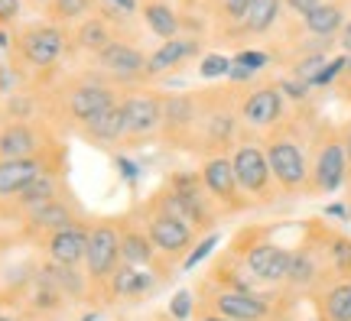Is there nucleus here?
I'll list each match as a JSON object with an SVG mask.
<instances>
[{"label": "nucleus", "instance_id": "obj_1", "mask_svg": "<svg viewBox=\"0 0 351 321\" xmlns=\"http://www.w3.org/2000/svg\"><path fill=\"white\" fill-rule=\"evenodd\" d=\"M261 140L280 195H309V140L313 133H302L300 117H287Z\"/></svg>", "mask_w": 351, "mask_h": 321}, {"label": "nucleus", "instance_id": "obj_2", "mask_svg": "<svg viewBox=\"0 0 351 321\" xmlns=\"http://www.w3.org/2000/svg\"><path fill=\"white\" fill-rule=\"evenodd\" d=\"M296 296L287 289H257V292H231L212 283L199 285L195 309L218 311L228 321H289Z\"/></svg>", "mask_w": 351, "mask_h": 321}, {"label": "nucleus", "instance_id": "obj_3", "mask_svg": "<svg viewBox=\"0 0 351 321\" xmlns=\"http://www.w3.org/2000/svg\"><path fill=\"white\" fill-rule=\"evenodd\" d=\"M238 101H241V88L199 91V127H195L192 153L218 156V153H231L234 149V143L244 133Z\"/></svg>", "mask_w": 351, "mask_h": 321}, {"label": "nucleus", "instance_id": "obj_4", "mask_svg": "<svg viewBox=\"0 0 351 321\" xmlns=\"http://www.w3.org/2000/svg\"><path fill=\"white\" fill-rule=\"evenodd\" d=\"M228 250L241 259V266L251 272L261 289H283L293 263V247L274 240L263 227H244L241 234H234Z\"/></svg>", "mask_w": 351, "mask_h": 321}, {"label": "nucleus", "instance_id": "obj_5", "mask_svg": "<svg viewBox=\"0 0 351 321\" xmlns=\"http://www.w3.org/2000/svg\"><path fill=\"white\" fill-rule=\"evenodd\" d=\"M351 166L341 127L319 124L309 140V195H335L348 185Z\"/></svg>", "mask_w": 351, "mask_h": 321}, {"label": "nucleus", "instance_id": "obj_6", "mask_svg": "<svg viewBox=\"0 0 351 321\" xmlns=\"http://www.w3.org/2000/svg\"><path fill=\"white\" fill-rule=\"evenodd\" d=\"M156 195L163 198V205L173 214H179L186 224H192L199 234H212L218 221L225 218L221 208L212 201V195L205 192L199 179V169L192 172V169H179V172H169L166 175L163 188L156 192Z\"/></svg>", "mask_w": 351, "mask_h": 321}, {"label": "nucleus", "instance_id": "obj_7", "mask_svg": "<svg viewBox=\"0 0 351 321\" xmlns=\"http://www.w3.org/2000/svg\"><path fill=\"white\" fill-rule=\"evenodd\" d=\"M137 221H140V227L150 234L153 247H156V253H160L166 263H182V259L189 257V250L199 244V231L166 208L160 195L147 198V201L140 205Z\"/></svg>", "mask_w": 351, "mask_h": 321}, {"label": "nucleus", "instance_id": "obj_8", "mask_svg": "<svg viewBox=\"0 0 351 321\" xmlns=\"http://www.w3.org/2000/svg\"><path fill=\"white\" fill-rule=\"evenodd\" d=\"M228 156H231V166H234V179H238L241 195L251 201V208L274 205L276 198H280V188L274 182V172H270V162H267L261 136L244 130Z\"/></svg>", "mask_w": 351, "mask_h": 321}, {"label": "nucleus", "instance_id": "obj_9", "mask_svg": "<svg viewBox=\"0 0 351 321\" xmlns=\"http://www.w3.org/2000/svg\"><path fill=\"white\" fill-rule=\"evenodd\" d=\"M117 101H121V94H117V88L108 78H101L98 72H88V75H78L75 81H69L59 91L56 107H59V117L78 133L88 120H95L101 111L114 107Z\"/></svg>", "mask_w": 351, "mask_h": 321}, {"label": "nucleus", "instance_id": "obj_10", "mask_svg": "<svg viewBox=\"0 0 351 321\" xmlns=\"http://www.w3.org/2000/svg\"><path fill=\"white\" fill-rule=\"evenodd\" d=\"M238 111H241L244 130L263 136L287 120V98H283V91H280V85L274 78H267V81L241 88Z\"/></svg>", "mask_w": 351, "mask_h": 321}, {"label": "nucleus", "instance_id": "obj_11", "mask_svg": "<svg viewBox=\"0 0 351 321\" xmlns=\"http://www.w3.org/2000/svg\"><path fill=\"white\" fill-rule=\"evenodd\" d=\"M332 276H328L326 257L319 247V234H315V221H309L302 240L293 247V263H289V276L283 289L293 296H313L315 289H322Z\"/></svg>", "mask_w": 351, "mask_h": 321}, {"label": "nucleus", "instance_id": "obj_12", "mask_svg": "<svg viewBox=\"0 0 351 321\" xmlns=\"http://www.w3.org/2000/svg\"><path fill=\"white\" fill-rule=\"evenodd\" d=\"M95 72L101 78H108L117 91L121 88H130V91H137L140 85H147L150 81V75H147V55L134 46V42H127V39H114L108 49H101L95 55Z\"/></svg>", "mask_w": 351, "mask_h": 321}, {"label": "nucleus", "instance_id": "obj_13", "mask_svg": "<svg viewBox=\"0 0 351 321\" xmlns=\"http://www.w3.org/2000/svg\"><path fill=\"white\" fill-rule=\"evenodd\" d=\"M121 227L117 221H98L91 224V237H88V253H85V276L91 289H101L121 266Z\"/></svg>", "mask_w": 351, "mask_h": 321}, {"label": "nucleus", "instance_id": "obj_14", "mask_svg": "<svg viewBox=\"0 0 351 321\" xmlns=\"http://www.w3.org/2000/svg\"><path fill=\"white\" fill-rule=\"evenodd\" d=\"M199 179L205 185V192L212 195V201L221 208V214H244V211H251V201L241 195L238 179H234V166H231L228 153L202 156Z\"/></svg>", "mask_w": 351, "mask_h": 321}, {"label": "nucleus", "instance_id": "obj_15", "mask_svg": "<svg viewBox=\"0 0 351 321\" xmlns=\"http://www.w3.org/2000/svg\"><path fill=\"white\" fill-rule=\"evenodd\" d=\"M199 127V94L179 91V94H163V124H160V140L176 149H192Z\"/></svg>", "mask_w": 351, "mask_h": 321}, {"label": "nucleus", "instance_id": "obj_16", "mask_svg": "<svg viewBox=\"0 0 351 321\" xmlns=\"http://www.w3.org/2000/svg\"><path fill=\"white\" fill-rule=\"evenodd\" d=\"M65 46H69V33L59 23H33L23 26L16 36V52L26 65L33 68H52L62 59Z\"/></svg>", "mask_w": 351, "mask_h": 321}, {"label": "nucleus", "instance_id": "obj_17", "mask_svg": "<svg viewBox=\"0 0 351 321\" xmlns=\"http://www.w3.org/2000/svg\"><path fill=\"white\" fill-rule=\"evenodd\" d=\"M124 107V120H127V136L124 143H143L160 136V124H163V94L156 91H130L121 98Z\"/></svg>", "mask_w": 351, "mask_h": 321}, {"label": "nucleus", "instance_id": "obj_18", "mask_svg": "<svg viewBox=\"0 0 351 321\" xmlns=\"http://www.w3.org/2000/svg\"><path fill=\"white\" fill-rule=\"evenodd\" d=\"M52 156L49 133L33 120H7L0 127V159H36Z\"/></svg>", "mask_w": 351, "mask_h": 321}, {"label": "nucleus", "instance_id": "obj_19", "mask_svg": "<svg viewBox=\"0 0 351 321\" xmlns=\"http://www.w3.org/2000/svg\"><path fill=\"white\" fill-rule=\"evenodd\" d=\"M117 227H121V259H124L127 266H134V270H153V272L169 270V263L156 253L150 234L140 227L137 218H127Z\"/></svg>", "mask_w": 351, "mask_h": 321}, {"label": "nucleus", "instance_id": "obj_20", "mask_svg": "<svg viewBox=\"0 0 351 321\" xmlns=\"http://www.w3.org/2000/svg\"><path fill=\"white\" fill-rule=\"evenodd\" d=\"M82 221L78 218V205L75 198H56V201H49V205H43V208H33L23 214V234L33 237V240H46L49 234H56V231H62V227H69V224Z\"/></svg>", "mask_w": 351, "mask_h": 321}, {"label": "nucleus", "instance_id": "obj_21", "mask_svg": "<svg viewBox=\"0 0 351 321\" xmlns=\"http://www.w3.org/2000/svg\"><path fill=\"white\" fill-rule=\"evenodd\" d=\"M62 166V153L56 156H36V159H0V201H16V195L23 192L36 175L46 169Z\"/></svg>", "mask_w": 351, "mask_h": 321}, {"label": "nucleus", "instance_id": "obj_22", "mask_svg": "<svg viewBox=\"0 0 351 321\" xmlns=\"http://www.w3.org/2000/svg\"><path fill=\"white\" fill-rule=\"evenodd\" d=\"M88 237H91V227L85 221H75L56 231L43 240V250H46V259L49 263H59V266H85V253H88Z\"/></svg>", "mask_w": 351, "mask_h": 321}, {"label": "nucleus", "instance_id": "obj_23", "mask_svg": "<svg viewBox=\"0 0 351 321\" xmlns=\"http://www.w3.org/2000/svg\"><path fill=\"white\" fill-rule=\"evenodd\" d=\"M202 52V39L199 36H176L160 42L156 49L147 55V75L153 78H163V75L176 72L179 65H186L189 59H195Z\"/></svg>", "mask_w": 351, "mask_h": 321}, {"label": "nucleus", "instance_id": "obj_24", "mask_svg": "<svg viewBox=\"0 0 351 321\" xmlns=\"http://www.w3.org/2000/svg\"><path fill=\"white\" fill-rule=\"evenodd\" d=\"M56 198H69V185H65V172L62 166H56V169H46L43 175H36L29 185L16 195V201H13V211H20V214H26V211L33 208H43V205H49V201H56Z\"/></svg>", "mask_w": 351, "mask_h": 321}, {"label": "nucleus", "instance_id": "obj_25", "mask_svg": "<svg viewBox=\"0 0 351 321\" xmlns=\"http://www.w3.org/2000/svg\"><path fill=\"white\" fill-rule=\"evenodd\" d=\"M315 234H319V247L326 257L328 276L332 279H348L351 276V237L339 227H326L315 221Z\"/></svg>", "mask_w": 351, "mask_h": 321}, {"label": "nucleus", "instance_id": "obj_26", "mask_svg": "<svg viewBox=\"0 0 351 321\" xmlns=\"http://www.w3.org/2000/svg\"><path fill=\"white\" fill-rule=\"evenodd\" d=\"M313 305H315V318L351 321V276L348 279H328L322 289H315Z\"/></svg>", "mask_w": 351, "mask_h": 321}, {"label": "nucleus", "instance_id": "obj_27", "mask_svg": "<svg viewBox=\"0 0 351 321\" xmlns=\"http://www.w3.org/2000/svg\"><path fill=\"white\" fill-rule=\"evenodd\" d=\"M78 136H85L91 146H117V143H124L127 136V120H124V107H121V101L108 107V111H101L95 120H88Z\"/></svg>", "mask_w": 351, "mask_h": 321}, {"label": "nucleus", "instance_id": "obj_28", "mask_svg": "<svg viewBox=\"0 0 351 321\" xmlns=\"http://www.w3.org/2000/svg\"><path fill=\"white\" fill-rule=\"evenodd\" d=\"M153 289H156V272L134 270V266L121 263V266L114 270V276L108 279V285H104V296L108 298H140V296H147V292H153Z\"/></svg>", "mask_w": 351, "mask_h": 321}, {"label": "nucleus", "instance_id": "obj_29", "mask_svg": "<svg viewBox=\"0 0 351 321\" xmlns=\"http://www.w3.org/2000/svg\"><path fill=\"white\" fill-rule=\"evenodd\" d=\"M205 283L218 285V289H231V292H257L261 285L251 279V272L241 266V259L231 253V250H225L221 257L212 263V270H208V279Z\"/></svg>", "mask_w": 351, "mask_h": 321}, {"label": "nucleus", "instance_id": "obj_30", "mask_svg": "<svg viewBox=\"0 0 351 321\" xmlns=\"http://www.w3.org/2000/svg\"><path fill=\"white\" fill-rule=\"evenodd\" d=\"M302 23V33L306 36H315V39H335L339 42V33L341 26L348 23V10H345V3L341 0H326L322 7L315 13H309Z\"/></svg>", "mask_w": 351, "mask_h": 321}, {"label": "nucleus", "instance_id": "obj_31", "mask_svg": "<svg viewBox=\"0 0 351 321\" xmlns=\"http://www.w3.org/2000/svg\"><path fill=\"white\" fill-rule=\"evenodd\" d=\"M140 13H143V26L163 42L182 36V13H176L169 0H143Z\"/></svg>", "mask_w": 351, "mask_h": 321}, {"label": "nucleus", "instance_id": "obj_32", "mask_svg": "<svg viewBox=\"0 0 351 321\" xmlns=\"http://www.w3.org/2000/svg\"><path fill=\"white\" fill-rule=\"evenodd\" d=\"M283 16V0H251V7L244 13V20L234 33L241 36H267L270 29H276Z\"/></svg>", "mask_w": 351, "mask_h": 321}, {"label": "nucleus", "instance_id": "obj_33", "mask_svg": "<svg viewBox=\"0 0 351 321\" xmlns=\"http://www.w3.org/2000/svg\"><path fill=\"white\" fill-rule=\"evenodd\" d=\"M39 279L49 283L52 289H59L65 298H85L91 283H88L85 272H78V266H59V263H49L39 270Z\"/></svg>", "mask_w": 351, "mask_h": 321}, {"label": "nucleus", "instance_id": "obj_34", "mask_svg": "<svg viewBox=\"0 0 351 321\" xmlns=\"http://www.w3.org/2000/svg\"><path fill=\"white\" fill-rule=\"evenodd\" d=\"M114 39H121V36L114 33V26L108 23L104 16H98V13H95V16H85L75 29V46L82 52H88L91 59H95L101 49H108Z\"/></svg>", "mask_w": 351, "mask_h": 321}, {"label": "nucleus", "instance_id": "obj_35", "mask_svg": "<svg viewBox=\"0 0 351 321\" xmlns=\"http://www.w3.org/2000/svg\"><path fill=\"white\" fill-rule=\"evenodd\" d=\"M91 10H95V0H52L49 23H82Z\"/></svg>", "mask_w": 351, "mask_h": 321}, {"label": "nucleus", "instance_id": "obj_36", "mask_svg": "<svg viewBox=\"0 0 351 321\" xmlns=\"http://www.w3.org/2000/svg\"><path fill=\"white\" fill-rule=\"evenodd\" d=\"M345 68H348V55L345 52H339V55H332L326 65H322V72L313 78V91L315 88H328V85H339V78L345 75Z\"/></svg>", "mask_w": 351, "mask_h": 321}, {"label": "nucleus", "instance_id": "obj_37", "mask_svg": "<svg viewBox=\"0 0 351 321\" xmlns=\"http://www.w3.org/2000/svg\"><path fill=\"white\" fill-rule=\"evenodd\" d=\"M276 85H280V91H283V98L293 101V104H306V101L313 98V88L306 85L302 78H296V75H280L276 78Z\"/></svg>", "mask_w": 351, "mask_h": 321}, {"label": "nucleus", "instance_id": "obj_38", "mask_svg": "<svg viewBox=\"0 0 351 321\" xmlns=\"http://www.w3.org/2000/svg\"><path fill=\"white\" fill-rule=\"evenodd\" d=\"M228 68H231V59L221 55V52H208L199 59V78L202 81H215V78H225Z\"/></svg>", "mask_w": 351, "mask_h": 321}, {"label": "nucleus", "instance_id": "obj_39", "mask_svg": "<svg viewBox=\"0 0 351 321\" xmlns=\"http://www.w3.org/2000/svg\"><path fill=\"white\" fill-rule=\"evenodd\" d=\"M251 7V0H215V10H218V20L228 23L231 29H238L241 20H244V13Z\"/></svg>", "mask_w": 351, "mask_h": 321}, {"label": "nucleus", "instance_id": "obj_40", "mask_svg": "<svg viewBox=\"0 0 351 321\" xmlns=\"http://www.w3.org/2000/svg\"><path fill=\"white\" fill-rule=\"evenodd\" d=\"M218 244H221V234H218V231H212V234H205L199 240V244H195V247L189 250V257L182 259V270H195V266H199L202 259H208L212 257V250L218 247Z\"/></svg>", "mask_w": 351, "mask_h": 321}, {"label": "nucleus", "instance_id": "obj_41", "mask_svg": "<svg viewBox=\"0 0 351 321\" xmlns=\"http://www.w3.org/2000/svg\"><path fill=\"white\" fill-rule=\"evenodd\" d=\"M270 52H263V49H241V52H234V59L231 62L234 65H241V68H247V72H254V75H261L267 65H270Z\"/></svg>", "mask_w": 351, "mask_h": 321}, {"label": "nucleus", "instance_id": "obj_42", "mask_svg": "<svg viewBox=\"0 0 351 321\" xmlns=\"http://www.w3.org/2000/svg\"><path fill=\"white\" fill-rule=\"evenodd\" d=\"M169 315H173L176 321H189L195 315V296H192L189 289H179L173 296V302H169Z\"/></svg>", "mask_w": 351, "mask_h": 321}, {"label": "nucleus", "instance_id": "obj_43", "mask_svg": "<svg viewBox=\"0 0 351 321\" xmlns=\"http://www.w3.org/2000/svg\"><path fill=\"white\" fill-rule=\"evenodd\" d=\"M114 169H117V175L124 179L127 185H137L140 182V166L130 156H124V153H114Z\"/></svg>", "mask_w": 351, "mask_h": 321}, {"label": "nucleus", "instance_id": "obj_44", "mask_svg": "<svg viewBox=\"0 0 351 321\" xmlns=\"http://www.w3.org/2000/svg\"><path fill=\"white\" fill-rule=\"evenodd\" d=\"M322 3H326V0H283V7H287L289 13H296L300 20H306L309 13H315Z\"/></svg>", "mask_w": 351, "mask_h": 321}, {"label": "nucleus", "instance_id": "obj_45", "mask_svg": "<svg viewBox=\"0 0 351 321\" xmlns=\"http://www.w3.org/2000/svg\"><path fill=\"white\" fill-rule=\"evenodd\" d=\"M20 16V0H0V26L16 23Z\"/></svg>", "mask_w": 351, "mask_h": 321}, {"label": "nucleus", "instance_id": "obj_46", "mask_svg": "<svg viewBox=\"0 0 351 321\" xmlns=\"http://www.w3.org/2000/svg\"><path fill=\"white\" fill-rule=\"evenodd\" d=\"M13 85H16V72L10 65H0V94H13Z\"/></svg>", "mask_w": 351, "mask_h": 321}, {"label": "nucleus", "instance_id": "obj_47", "mask_svg": "<svg viewBox=\"0 0 351 321\" xmlns=\"http://www.w3.org/2000/svg\"><path fill=\"white\" fill-rule=\"evenodd\" d=\"M339 94L345 101H351V55H348V68H345V75L339 78Z\"/></svg>", "mask_w": 351, "mask_h": 321}, {"label": "nucleus", "instance_id": "obj_48", "mask_svg": "<svg viewBox=\"0 0 351 321\" xmlns=\"http://www.w3.org/2000/svg\"><path fill=\"white\" fill-rule=\"evenodd\" d=\"M339 49L345 52V55H351V16H348V23L341 26V33H339Z\"/></svg>", "mask_w": 351, "mask_h": 321}, {"label": "nucleus", "instance_id": "obj_49", "mask_svg": "<svg viewBox=\"0 0 351 321\" xmlns=\"http://www.w3.org/2000/svg\"><path fill=\"white\" fill-rule=\"evenodd\" d=\"M326 218H339V221H351L348 218V205H328Z\"/></svg>", "mask_w": 351, "mask_h": 321}, {"label": "nucleus", "instance_id": "obj_50", "mask_svg": "<svg viewBox=\"0 0 351 321\" xmlns=\"http://www.w3.org/2000/svg\"><path fill=\"white\" fill-rule=\"evenodd\" d=\"M108 3H114V7H121V10H124L127 16L140 10V3H137V0H108Z\"/></svg>", "mask_w": 351, "mask_h": 321}, {"label": "nucleus", "instance_id": "obj_51", "mask_svg": "<svg viewBox=\"0 0 351 321\" xmlns=\"http://www.w3.org/2000/svg\"><path fill=\"white\" fill-rule=\"evenodd\" d=\"M195 321H228V318H221L218 311H205V309H195Z\"/></svg>", "mask_w": 351, "mask_h": 321}, {"label": "nucleus", "instance_id": "obj_52", "mask_svg": "<svg viewBox=\"0 0 351 321\" xmlns=\"http://www.w3.org/2000/svg\"><path fill=\"white\" fill-rule=\"evenodd\" d=\"M341 136H345V149H348V166H351V120L341 127ZM351 182V179H348Z\"/></svg>", "mask_w": 351, "mask_h": 321}, {"label": "nucleus", "instance_id": "obj_53", "mask_svg": "<svg viewBox=\"0 0 351 321\" xmlns=\"http://www.w3.org/2000/svg\"><path fill=\"white\" fill-rule=\"evenodd\" d=\"M0 49H10V36H7L3 29H0Z\"/></svg>", "mask_w": 351, "mask_h": 321}, {"label": "nucleus", "instance_id": "obj_54", "mask_svg": "<svg viewBox=\"0 0 351 321\" xmlns=\"http://www.w3.org/2000/svg\"><path fill=\"white\" fill-rule=\"evenodd\" d=\"M29 3H33V7H39V10H49L52 0H29Z\"/></svg>", "mask_w": 351, "mask_h": 321}, {"label": "nucleus", "instance_id": "obj_55", "mask_svg": "<svg viewBox=\"0 0 351 321\" xmlns=\"http://www.w3.org/2000/svg\"><path fill=\"white\" fill-rule=\"evenodd\" d=\"M348 218H351V205H348Z\"/></svg>", "mask_w": 351, "mask_h": 321}, {"label": "nucleus", "instance_id": "obj_56", "mask_svg": "<svg viewBox=\"0 0 351 321\" xmlns=\"http://www.w3.org/2000/svg\"><path fill=\"white\" fill-rule=\"evenodd\" d=\"M315 321H322V318H315Z\"/></svg>", "mask_w": 351, "mask_h": 321}]
</instances>
